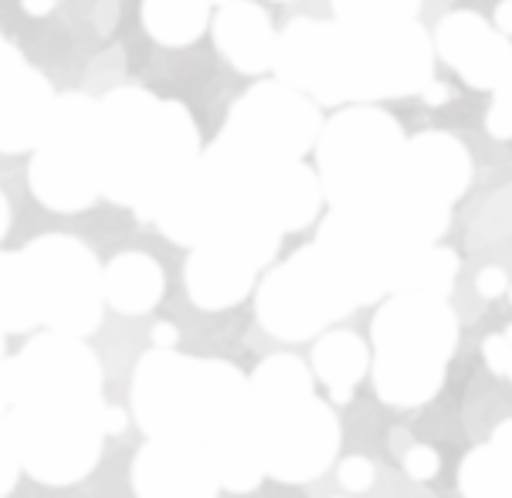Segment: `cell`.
<instances>
[{
    "mask_svg": "<svg viewBox=\"0 0 512 498\" xmlns=\"http://www.w3.org/2000/svg\"><path fill=\"white\" fill-rule=\"evenodd\" d=\"M126 431V410L123 407H106V438L109 434H123Z\"/></svg>",
    "mask_w": 512,
    "mask_h": 498,
    "instance_id": "cell-16",
    "label": "cell"
},
{
    "mask_svg": "<svg viewBox=\"0 0 512 498\" xmlns=\"http://www.w3.org/2000/svg\"><path fill=\"white\" fill-rule=\"evenodd\" d=\"M370 370V349L357 332H326L312 349V373L333 390V400L353 397V387Z\"/></svg>",
    "mask_w": 512,
    "mask_h": 498,
    "instance_id": "cell-10",
    "label": "cell"
},
{
    "mask_svg": "<svg viewBox=\"0 0 512 498\" xmlns=\"http://www.w3.org/2000/svg\"><path fill=\"white\" fill-rule=\"evenodd\" d=\"M7 360V356H4V336H0V363H4ZM0 400H4V397H0ZM7 407V404H4Z\"/></svg>",
    "mask_w": 512,
    "mask_h": 498,
    "instance_id": "cell-19",
    "label": "cell"
},
{
    "mask_svg": "<svg viewBox=\"0 0 512 498\" xmlns=\"http://www.w3.org/2000/svg\"><path fill=\"white\" fill-rule=\"evenodd\" d=\"M275 248L279 234L265 227H231L197 244L184 268L190 302L204 312L234 309L245 302L258 268L275 255Z\"/></svg>",
    "mask_w": 512,
    "mask_h": 498,
    "instance_id": "cell-7",
    "label": "cell"
},
{
    "mask_svg": "<svg viewBox=\"0 0 512 498\" xmlns=\"http://www.w3.org/2000/svg\"><path fill=\"white\" fill-rule=\"evenodd\" d=\"M167 292V275L160 261L143 251L116 255L102 268V299L123 316H146L160 305Z\"/></svg>",
    "mask_w": 512,
    "mask_h": 498,
    "instance_id": "cell-9",
    "label": "cell"
},
{
    "mask_svg": "<svg viewBox=\"0 0 512 498\" xmlns=\"http://www.w3.org/2000/svg\"><path fill=\"white\" fill-rule=\"evenodd\" d=\"M248 427L262 475L299 485L333 465L340 421L312 393V370L299 356L279 353L258 363L248 380Z\"/></svg>",
    "mask_w": 512,
    "mask_h": 498,
    "instance_id": "cell-3",
    "label": "cell"
},
{
    "mask_svg": "<svg viewBox=\"0 0 512 498\" xmlns=\"http://www.w3.org/2000/svg\"><path fill=\"white\" fill-rule=\"evenodd\" d=\"M17 255L28 272L38 322L48 332L89 339L102 326V268L82 241L45 234Z\"/></svg>",
    "mask_w": 512,
    "mask_h": 498,
    "instance_id": "cell-5",
    "label": "cell"
},
{
    "mask_svg": "<svg viewBox=\"0 0 512 498\" xmlns=\"http://www.w3.org/2000/svg\"><path fill=\"white\" fill-rule=\"evenodd\" d=\"M21 471L51 488L78 485L99 468L106 448L102 363L85 339L38 332L0 363Z\"/></svg>",
    "mask_w": 512,
    "mask_h": 498,
    "instance_id": "cell-1",
    "label": "cell"
},
{
    "mask_svg": "<svg viewBox=\"0 0 512 498\" xmlns=\"http://www.w3.org/2000/svg\"><path fill=\"white\" fill-rule=\"evenodd\" d=\"M350 309H357V299L319 244L285 261L258 288V322L289 343L316 336Z\"/></svg>",
    "mask_w": 512,
    "mask_h": 498,
    "instance_id": "cell-6",
    "label": "cell"
},
{
    "mask_svg": "<svg viewBox=\"0 0 512 498\" xmlns=\"http://www.w3.org/2000/svg\"><path fill=\"white\" fill-rule=\"evenodd\" d=\"M129 407L146 441H190L218 451L251 438L248 377L214 356L197 360L180 349L143 353L129 383Z\"/></svg>",
    "mask_w": 512,
    "mask_h": 498,
    "instance_id": "cell-2",
    "label": "cell"
},
{
    "mask_svg": "<svg viewBox=\"0 0 512 498\" xmlns=\"http://www.w3.org/2000/svg\"><path fill=\"white\" fill-rule=\"evenodd\" d=\"M180 332L173 322H156L153 326V349H177Z\"/></svg>",
    "mask_w": 512,
    "mask_h": 498,
    "instance_id": "cell-15",
    "label": "cell"
},
{
    "mask_svg": "<svg viewBox=\"0 0 512 498\" xmlns=\"http://www.w3.org/2000/svg\"><path fill=\"white\" fill-rule=\"evenodd\" d=\"M373 461L370 458H360V454H353V458H343L340 461V485L346 492H367L373 485Z\"/></svg>",
    "mask_w": 512,
    "mask_h": 498,
    "instance_id": "cell-13",
    "label": "cell"
},
{
    "mask_svg": "<svg viewBox=\"0 0 512 498\" xmlns=\"http://www.w3.org/2000/svg\"><path fill=\"white\" fill-rule=\"evenodd\" d=\"M7 224H11V211H7L4 197H0V238H4V234H7Z\"/></svg>",
    "mask_w": 512,
    "mask_h": 498,
    "instance_id": "cell-18",
    "label": "cell"
},
{
    "mask_svg": "<svg viewBox=\"0 0 512 498\" xmlns=\"http://www.w3.org/2000/svg\"><path fill=\"white\" fill-rule=\"evenodd\" d=\"M136 498H218V465L204 444L143 441L129 468Z\"/></svg>",
    "mask_w": 512,
    "mask_h": 498,
    "instance_id": "cell-8",
    "label": "cell"
},
{
    "mask_svg": "<svg viewBox=\"0 0 512 498\" xmlns=\"http://www.w3.org/2000/svg\"><path fill=\"white\" fill-rule=\"evenodd\" d=\"M38 326L41 322L34 312L31 282L21 255L0 251V336H17V332H31Z\"/></svg>",
    "mask_w": 512,
    "mask_h": 498,
    "instance_id": "cell-11",
    "label": "cell"
},
{
    "mask_svg": "<svg viewBox=\"0 0 512 498\" xmlns=\"http://www.w3.org/2000/svg\"><path fill=\"white\" fill-rule=\"evenodd\" d=\"M373 346L380 400L397 407L421 404L441 383V366L455 346V319L428 295H401L373 319Z\"/></svg>",
    "mask_w": 512,
    "mask_h": 498,
    "instance_id": "cell-4",
    "label": "cell"
},
{
    "mask_svg": "<svg viewBox=\"0 0 512 498\" xmlns=\"http://www.w3.org/2000/svg\"><path fill=\"white\" fill-rule=\"evenodd\" d=\"M404 468H407V475L418 478V482H424V478H435V471H438V454L431 451V448H424V444H418V448L407 451Z\"/></svg>",
    "mask_w": 512,
    "mask_h": 498,
    "instance_id": "cell-14",
    "label": "cell"
},
{
    "mask_svg": "<svg viewBox=\"0 0 512 498\" xmlns=\"http://www.w3.org/2000/svg\"><path fill=\"white\" fill-rule=\"evenodd\" d=\"M502 285H506V282L499 278V272H485V278H482V292L485 295H496Z\"/></svg>",
    "mask_w": 512,
    "mask_h": 498,
    "instance_id": "cell-17",
    "label": "cell"
},
{
    "mask_svg": "<svg viewBox=\"0 0 512 498\" xmlns=\"http://www.w3.org/2000/svg\"><path fill=\"white\" fill-rule=\"evenodd\" d=\"M17 478H21V458H17V444L7 424V407L0 400V498H7L14 492Z\"/></svg>",
    "mask_w": 512,
    "mask_h": 498,
    "instance_id": "cell-12",
    "label": "cell"
}]
</instances>
